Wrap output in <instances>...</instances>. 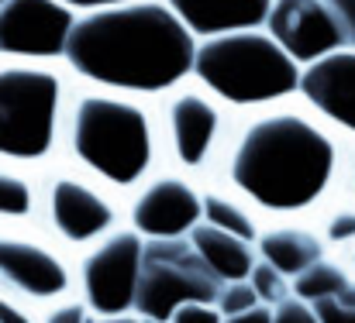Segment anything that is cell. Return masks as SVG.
Here are the masks:
<instances>
[{
  "label": "cell",
  "mask_w": 355,
  "mask_h": 323,
  "mask_svg": "<svg viewBox=\"0 0 355 323\" xmlns=\"http://www.w3.org/2000/svg\"><path fill=\"white\" fill-rule=\"evenodd\" d=\"M197 38L166 0H121L76 10L62 62L83 86L162 97L190 80Z\"/></svg>",
  "instance_id": "1"
},
{
  "label": "cell",
  "mask_w": 355,
  "mask_h": 323,
  "mask_svg": "<svg viewBox=\"0 0 355 323\" xmlns=\"http://www.w3.org/2000/svg\"><path fill=\"white\" fill-rule=\"evenodd\" d=\"M225 145L228 183L269 214H300L314 207L342 165L335 127L304 107L272 104L255 110Z\"/></svg>",
  "instance_id": "2"
},
{
  "label": "cell",
  "mask_w": 355,
  "mask_h": 323,
  "mask_svg": "<svg viewBox=\"0 0 355 323\" xmlns=\"http://www.w3.org/2000/svg\"><path fill=\"white\" fill-rule=\"evenodd\" d=\"M62 148L83 172L128 190L138 186L155 165L159 124L145 107V97L83 86L69 93Z\"/></svg>",
  "instance_id": "3"
},
{
  "label": "cell",
  "mask_w": 355,
  "mask_h": 323,
  "mask_svg": "<svg viewBox=\"0 0 355 323\" xmlns=\"http://www.w3.org/2000/svg\"><path fill=\"white\" fill-rule=\"evenodd\" d=\"M190 80L225 107L262 110L297 97L300 66L269 38L266 28H238L197 38Z\"/></svg>",
  "instance_id": "4"
},
{
  "label": "cell",
  "mask_w": 355,
  "mask_h": 323,
  "mask_svg": "<svg viewBox=\"0 0 355 323\" xmlns=\"http://www.w3.org/2000/svg\"><path fill=\"white\" fill-rule=\"evenodd\" d=\"M69 93L59 62L0 59V162H49L62 145Z\"/></svg>",
  "instance_id": "5"
},
{
  "label": "cell",
  "mask_w": 355,
  "mask_h": 323,
  "mask_svg": "<svg viewBox=\"0 0 355 323\" xmlns=\"http://www.w3.org/2000/svg\"><path fill=\"white\" fill-rule=\"evenodd\" d=\"M221 279L204 265V258L193 251L190 237H145L141 244V265H138V286L135 303L145 320L169 323V317L183 303H211L218 299Z\"/></svg>",
  "instance_id": "6"
},
{
  "label": "cell",
  "mask_w": 355,
  "mask_h": 323,
  "mask_svg": "<svg viewBox=\"0 0 355 323\" xmlns=\"http://www.w3.org/2000/svg\"><path fill=\"white\" fill-rule=\"evenodd\" d=\"M155 124H159V145H166L169 155L193 172L207 169L228 141L225 104L193 80H183L162 93Z\"/></svg>",
  "instance_id": "7"
},
{
  "label": "cell",
  "mask_w": 355,
  "mask_h": 323,
  "mask_svg": "<svg viewBox=\"0 0 355 323\" xmlns=\"http://www.w3.org/2000/svg\"><path fill=\"white\" fill-rule=\"evenodd\" d=\"M73 21L62 0H0V59L62 62Z\"/></svg>",
  "instance_id": "8"
},
{
  "label": "cell",
  "mask_w": 355,
  "mask_h": 323,
  "mask_svg": "<svg viewBox=\"0 0 355 323\" xmlns=\"http://www.w3.org/2000/svg\"><path fill=\"white\" fill-rule=\"evenodd\" d=\"M262 28L297 62H318L349 45V35L328 0H272Z\"/></svg>",
  "instance_id": "9"
},
{
  "label": "cell",
  "mask_w": 355,
  "mask_h": 323,
  "mask_svg": "<svg viewBox=\"0 0 355 323\" xmlns=\"http://www.w3.org/2000/svg\"><path fill=\"white\" fill-rule=\"evenodd\" d=\"M141 244L145 237L135 230L111 234L94 248L83 261V293L90 310L101 317L128 313L135 303V286H138V265H141Z\"/></svg>",
  "instance_id": "10"
},
{
  "label": "cell",
  "mask_w": 355,
  "mask_h": 323,
  "mask_svg": "<svg viewBox=\"0 0 355 323\" xmlns=\"http://www.w3.org/2000/svg\"><path fill=\"white\" fill-rule=\"evenodd\" d=\"M297 97L328 127L355 138V45L300 66Z\"/></svg>",
  "instance_id": "11"
},
{
  "label": "cell",
  "mask_w": 355,
  "mask_h": 323,
  "mask_svg": "<svg viewBox=\"0 0 355 323\" xmlns=\"http://www.w3.org/2000/svg\"><path fill=\"white\" fill-rule=\"evenodd\" d=\"M45 207H49L52 227L73 244H87V241L104 237L118 216L114 203L76 172H55L49 179Z\"/></svg>",
  "instance_id": "12"
},
{
  "label": "cell",
  "mask_w": 355,
  "mask_h": 323,
  "mask_svg": "<svg viewBox=\"0 0 355 323\" xmlns=\"http://www.w3.org/2000/svg\"><path fill=\"white\" fill-rule=\"evenodd\" d=\"M131 223L141 237H183L200 223V193L183 176H155L131 203Z\"/></svg>",
  "instance_id": "13"
},
{
  "label": "cell",
  "mask_w": 355,
  "mask_h": 323,
  "mask_svg": "<svg viewBox=\"0 0 355 323\" xmlns=\"http://www.w3.org/2000/svg\"><path fill=\"white\" fill-rule=\"evenodd\" d=\"M0 282L24 296L52 299L69 289V272L55 251L14 234H0Z\"/></svg>",
  "instance_id": "14"
},
{
  "label": "cell",
  "mask_w": 355,
  "mask_h": 323,
  "mask_svg": "<svg viewBox=\"0 0 355 323\" xmlns=\"http://www.w3.org/2000/svg\"><path fill=\"white\" fill-rule=\"evenodd\" d=\"M272 0H166L193 38H211L238 28H262Z\"/></svg>",
  "instance_id": "15"
},
{
  "label": "cell",
  "mask_w": 355,
  "mask_h": 323,
  "mask_svg": "<svg viewBox=\"0 0 355 323\" xmlns=\"http://www.w3.org/2000/svg\"><path fill=\"white\" fill-rule=\"evenodd\" d=\"M193 251L204 258V265L221 279V282H238V279H248L252 265H255V255L248 248V241H241L228 230H218L211 223H193L187 230Z\"/></svg>",
  "instance_id": "16"
},
{
  "label": "cell",
  "mask_w": 355,
  "mask_h": 323,
  "mask_svg": "<svg viewBox=\"0 0 355 323\" xmlns=\"http://www.w3.org/2000/svg\"><path fill=\"white\" fill-rule=\"evenodd\" d=\"M259 251H262V261H269L276 272H283L290 279L321 258V241L311 230L279 227V230H269L259 237Z\"/></svg>",
  "instance_id": "17"
},
{
  "label": "cell",
  "mask_w": 355,
  "mask_h": 323,
  "mask_svg": "<svg viewBox=\"0 0 355 323\" xmlns=\"http://www.w3.org/2000/svg\"><path fill=\"white\" fill-rule=\"evenodd\" d=\"M293 293H297V299H304V303L338 299V303H345V306H355V282L338 265H331V261H324V258H318L314 265H307V268L297 275Z\"/></svg>",
  "instance_id": "18"
},
{
  "label": "cell",
  "mask_w": 355,
  "mask_h": 323,
  "mask_svg": "<svg viewBox=\"0 0 355 323\" xmlns=\"http://www.w3.org/2000/svg\"><path fill=\"white\" fill-rule=\"evenodd\" d=\"M200 220L218 227V230H228L241 241H255V220L248 216L245 207H238L232 196H221V193H207L200 196Z\"/></svg>",
  "instance_id": "19"
},
{
  "label": "cell",
  "mask_w": 355,
  "mask_h": 323,
  "mask_svg": "<svg viewBox=\"0 0 355 323\" xmlns=\"http://www.w3.org/2000/svg\"><path fill=\"white\" fill-rule=\"evenodd\" d=\"M35 210V183L10 162H0V220H24Z\"/></svg>",
  "instance_id": "20"
},
{
  "label": "cell",
  "mask_w": 355,
  "mask_h": 323,
  "mask_svg": "<svg viewBox=\"0 0 355 323\" xmlns=\"http://www.w3.org/2000/svg\"><path fill=\"white\" fill-rule=\"evenodd\" d=\"M248 282H252L259 303H266V306H276V303H283V299L290 296V282H286V275L276 272L269 261H255L252 272H248Z\"/></svg>",
  "instance_id": "21"
},
{
  "label": "cell",
  "mask_w": 355,
  "mask_h": 323,
  "mask_svg": "<svg viewBox=\"0 0 355 323\" xmlns=\"http://www.w3.org/2000/svg\"><path fill=\"white\" fill-rule=\"evenodd\" d=\"M255 303H259V296H255L252 282H248V279H238V282H221L218 299H214V310H218L221 317H235V313L255 306Z\"/></svg>",
  "instance_id": "22"
},
{
  "label": "cell",
  "mask_w": 355,
  "mask_h": 323,
  "mask_svg": "<svg viewBox=\"0 0 355 323\" xmlns=\"http://www.w3.org/2000/svg\"><path fill=\"white\" fill-rule=\"evenodd\" d=\"M272 313V323H318L314 317V310L304 303V299H283V303H276V310H269Z\"/></svg>",
  "instance_id": "23"
},
{
  "label": "cell",
  "mask_w": 355,
  "mask_h": 323,
  "mask_svg": "<svg viewBox=\"0 0 355 323\" xmlns=\"http://www.w3.org/2000/svg\"><path fill=\"white\" fill-rule=\"evenodd\" d=\"M311 310L318 323H355V306H345L338 299H314Z\"/></svg>",
  "instance_id": "24"
},
{
  "label": "cell",
  "mask_w": 355,
  "mask_h": 323,
  "mask_svg": "<svg viewBox=\"0 0 355 323\" xmlns=\"http://www.w3.org/2000/svg\"><path fill=\"white\" fill-rule=\"evenodd\" d=\"M169 323H221V313L211 306V303H183Z\"/></svg>",
  "instance_id": "25"
},
{
  "label": "cell",
  "mask_w": 355,
  "mask_h": 323,
  "mask_svg": "<svg viewBox=\"0 0 355 323\" xmlns=\"http://www.w3.org/2000/svg\"><path fill=\"white\" fill-rule=\"evenodd\" d=\"M324 234H328V241H335V244L355 241V210H338V214L328 220Z\"/></svg>",
  "instance_id": "26"
},
{
  "label": "cell",
  "mask_w": 355,
  "mask_h": 323,
  "mask_svg": "<svg viewBox=\"0 0 355 323\" xmlns=\"http://www.w3.org/2000/svg\"><path fill=\"white\" fill-rule=\"evenodd\" d=\"M328 3L335 7V14H338V21L349 35V45H355V0H328Z\"/></svg>",
  "instance_id": "27"
},
{
  "label": "cell",
  "mask_w": 355,
  "mask_h": 323,
  "mask_svg": "<svg viewBox=\"0 0 355 323\" xmlns=\"http://www.w3.org/2000/svg\"><path fill=\"white\" fill-rule=\"evenodd\" d=\"M87 310L80 306V303H69V306H59V310H52L49 313V320L45 323H87Z\"/></svg>",
  "instance_id": "28"
},
{
  "label": "cell",
  "mask_w": 355,
  "mask_h": 323,
  "mask_svg": "<svg viewBox=\"0 0 355 323\" xmlns=\"http://www.w3.org/2000/svg\"><path fill=\"white\" fill-rule=\"evenodd\" d=\"M221 323H272V313L266 310V306H248V310H241L235 317H221Z\"/></svg>",
  "instance_id": "29"
},
{
  "label": "cell",
  "mask_w": 355,
  "mask_h": 323,
  "mask_svg": "<svg viewBox=\"0 0 355 323\" xmlns=\"http://www.w3.org/2000/svg\"><path fill=\"white\" fill-rule=\"evenodd\" d=\"M0 323H31V317H28L24 310H17L10 299L0 296Z\"/></svg>",
  "instance_id": "30"
},
{
  "label": "cell",
  "mask_w": 355,
  "mask_h": 323,
  "mask_svg": "<svg viewBox=\"0 0 355 323\" xmlns=\"http://www.w3.org/2000/svg\"><path fill=\"white\" fill-rule=\"evenodd\" d=\"M73 10H94V7H107V3H121V0H62Z\"/></svg>",
  "instance_id": "31"
},
{
  "label": "cell",
  "mask_w": 355,
  "mask_h": 323,
  "mask_svg": "<svg viewBox=\"0 0 355 323\" xmlns=\"http://www.w3.org/2000/svg\"><path fill=\"white\" fill-rule=\"evenodd\" d=\"M97 323H148L145 317L141 320H135V317H124V313H114V317H104V320H97Z\"/></svg>",
  "instance_id": "32"
},
{
  "label": "cell",
  "mask_w": 355,
  "mask_h": 323,
  "mask_svg": "<svg viewBox=\"0 0 355 323\" xmlns=\"http://www.w3.org/2000/svg\"><path fill=\"white\" fill-rule=\"evenodd\" d=\"M352 186H355V165H352Z\"/></svg>",
  "instance_id": "33"
},
{
  "label": "cell",
  "mask_w": 355,
  "mask_h": 323,
  "mask_svg": "<svg viewBox=\"0 0 355 323\" xmlns=\"http://www.w3.org/2000/svg\"><path fill=\"white\" fill-rule=\"evenodd\" d=\"M87 323H94V320H87Z\"/></svg>",
  "instance_id": "34"
}]
</instances>
